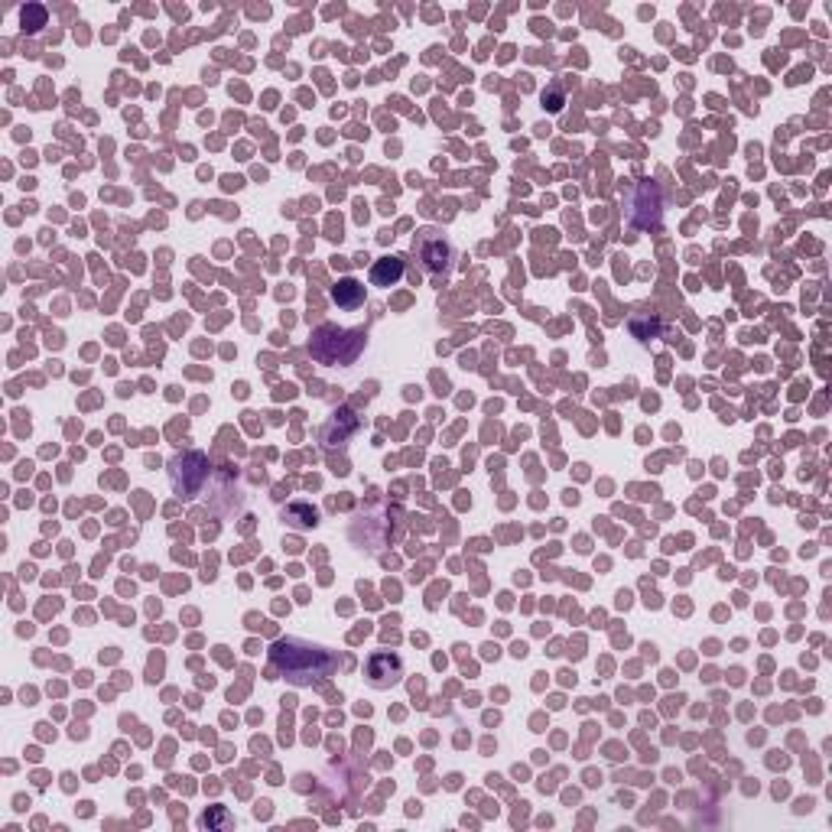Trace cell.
Listing matches in <instances>:
<instances>
[{
  "mask_svg": "<svg viewBox=\"0 0 832 832\" xmlns=\"http://www.w3.org/2000/svg\"><path fill=\"white\" fill-rule=\"evenodd\" d=\"M270 663L286 676V680L296 683V686L316 683V680L329 676L338 667L335 654H329L325 647L296 641V637H283V641L273 644L270 647Z\"/></svg>",
  "mask_w": 832,
  "mask_h": 832,
  "instance_id": "6da1fadb",
  "label": "cell"
},
{
  "mask_svg": "<svg viewBox=\"0 0 832 832\" xmlns=\"http://www.w3.org/2000/svg\"><path fill=\"white\" fill-rule=\"evenodd\" d=\"M364 329H338V325H322L309 342V355L322 364H351L364 348Z\"/></svg>",
  "mask_w": 832,
  "mask_h": 832,
  "instance_id": "7a4b0ae2",
  "label": "cell"
},
{
  "mask_svg": "<svg viewBox=\"0 0 832 832\" xmlns=\"http://www.w3.org/2000/svg\"><path fill=\"white\" fill-rule=\"evenodd\" d=\"M413 254L420 257V264H423L429 273H436V277H446V273L452 270V260H455L452 244H449V238H446V234H442L439 228H423V231H416V238H413Z\"/></svg>",
  "mask_w": 832,
  "mask_h": 832,
  "instance_id": "3957f363",
  "label": "cell"
},
{
  "mask_svg": "<svg viewBox=\"0 0 832 832\" xmlns=\"http://www.w3.org/2000/svg\"><path fill=\"white\" fill-rule=\"evenodd\" d=\"M208 472H212V465L202 452H186V455H176L173 462H169V478H173V491L182 494V498H192V494H199L202 485L208 481Z\"/></svg>",
  "mask_w": 832,
  "mask_h": 832,
  "instance_id": "277c9868",
  "label": "cell"
},
{
  "mask_svg": "<svg viewBox=\"0 0 832 832\" xmlns=\"http://www.w3.org/2000/svg\"><path fill=\"white\" fill-rule=\"evenodd\" d=\"M663 215V199L657 182H637V186L628 192V221L634 228H657Z\"/></svg>",
  "mask_w": 832,
  "mask_h": 832,
  "instance_id": "5b68a950",
  "label": "cell"
},
{
  "mask_svg": "<svg viewBox=\"0 0 832 832\" xmlns=\"http://www.w3.org/2000/svg\"><path fill=\"white\" fill-rule=\"evenodd\" d=\"M400 676H403V663L397 654H390V650H381V654H374L368 660V683L374 689L394 686V683H400Z\"/></svg>",
  "mask_w": 832,
  "mask_h": 832,
  "instance_id": "8992f818",
  "label": "cell"
},
{
  "mask_svg": "<svg viewBox=\"0 0 832 832\" xmlns=\"http://www.w3.org/2000/svg\"><path fill=\"white\" fill-rule=\"evenodd\" d=\"M358 429V420H355V413L351 410H335L332 413V420H329V426L322 429V442L325 446H345V439L355 433Z\"/></svg>",
  "mask_w": 832,
  "mask_h": 832,
  "instance_id": "52a82bcc",
  "label": "cell"
},
{
  "mask_svg": "<svg viewBox=\"0 0 832 832\" xmlns=\"http://www.w3.org/2000/svg\"><path fill=\"white\" fill-rule=\"evenodd\" d=\"M332 299H335L338 309L355 312L358 306H364V286L355 277H342L332 286Z\"/></svg>",
  "mask_w": 832,
  "mask_h": 832,
  "instance_id": "ba28073f",
  "label": "cell"
},
{
  "mask_svg": "<svg viewBox=\"0 0 832 832\" xmlns=\"http://www.w3.org/2000/svg\"><path fill=\"white\" fill-rule=\"evenodd\" d=\"M400 277H403V260L400 257L374 260V267H371V283L374 286H394V283H400Z\"/></svg>",
  "mask_w": 832,
  "mask_h": 832,
  "instance_id": "9c48e42d",
  "label": "cell"
},
{
  "mask_svg": "<svg viewBox=\"0 0 832 832\" xmlns=\"http://www.w3.org/2000/svg\"><path fill=\"white\" fill-rule=\"evenodd\" d=\"M20 23H23V30L36 33L39 26H46V7H39V4H26V7L20 10Z\"/></svg>",
  "mask_w": 832,
  "mask_h": 832,
  "instance_id": "30bf717a",
  "label": "cell"
}]
</instances>
